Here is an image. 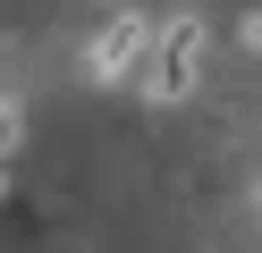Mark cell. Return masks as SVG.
Wrapping results in <instances>:
<instances>
[{
    "label": "cell",
    "instance_id": "obj_1",
    "mask_svg": "<svg viewBox=\"0 0 262 253\" xmlns=\"http://www.w3.org/2000/svg\"><path fill=\"white\" fill-rule=\"evenodd\" d=\"M194 67H203V26H194V17L152 26V51H144V93H152V101L194 93Z\"/></svg>",
    "mask_w": 262,
    "mask_h": 253
},
{
    "label": "cell",
    "instance_id": "obj_2",
    "mask_svg": "<svg viewBox=\"0 0 262 253\" xmlns=\"http://www.w3.org/2000/svg\"><path fill=\"white\" fill-rule=\"evenodd\" d=\"M144 51H152V26H144V17H110V26L93 34L85 67H93V76H136V67H144Z\"/></svg>",
    "mask_w": 262,
    "mask_h": 253
},
{
    "label": "cell",
    "instance_id": "obj_3",
    "mask_svg": "<svg viewBox=\"0 0 262 253\" xmlns=\"http://www.w3.org/2000/svg\"><path fill=\"white\" fill-rule=\"evenodd\" d=\"M237 42H245V51H262V9H245V17H237Z\"/></svg>",
    "mask_w": 262,
    "mask_h": 253
},
{
    "label": "cell",
    "instance_id": "obj_4",
    "mask_svg": "<svg viewBox=\"0 0 262 253\" xmlns=\"http://www.w3.org/2000/svg\"><path fill=\"white\" fill-rule=\"evenodd\" d=\"M17 144V110H9V101H0V152Z\"/></svg>",
    "mask_w": 262,
    "mask_h": 253
}]
</instances>
